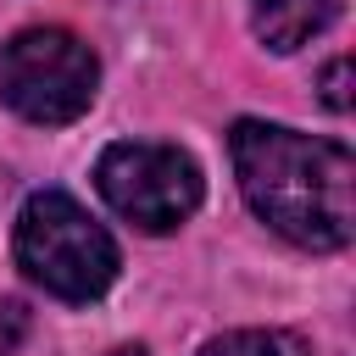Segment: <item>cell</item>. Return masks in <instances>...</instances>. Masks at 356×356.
I'll use <instances>...</instances> for the list:
<instances>
[{
    "instance_id": "6da1fadb",
    "label": "cell",
    "mask_w": 356,
    "mask_h": 356,
    "mask_svg": "<svg viewBox=\"0 0 356 356\" xmlns=\"http://www.w3.org/2000/svg\"><path fill=\"white\" fill-rule=\"evenodd\" d=\"M245 206L300 250H345L356 234V156L278 122L239 117L228 134Z\"/></svg>"
},
{
    "instance_id": "7a4b0ae2",
    "label": "cell",
    "mask_w": 356,
    "mask_h": 356,
    "mask_svg": "<svg viewBox=\"0 0 356 356\" xmlns=\"http://www.w3.org/2000/svg\"><path fill=\"white\" fill-rule=\"evenodd\" d=\"M17 267L56 300H95L117 278V239L67 195L39 189L17 211Z\"/></svg>"
},
{
    "instance_id": "3957f363",
    "label": "cell",
    "mask_w": 356,
    "mask_h": 356,
    "mask_svg": "<svg viewBox=\"0 0 356 356\" xmlns=\"http://www.w3.org/2000/svg\"><path fill=\"white\" fill-rule=\"evenodd\" d=\"M100 89V61L95 50L67 33V28H22L0 50V95L17 117L56 128L89 111Z\"/></svg>"
},
{
    "instance_id": "277c9868",
    "label": "cell",
    "mask_w": 356,
    "mask_h": 356,
    "mask_svg": "<svg viewBox=\"0 0 356 356\" xmlns=\"http://www.w3.org/2000/svg\"><path fill=\"white\" fill-rule=\"evenodd\" d=\"M95 184H100L106 206L145 234H172L178 222L195 217V206L206 195L195 156L178 145H156V139L106 145V156L95 161Z\"/></svg>"
},
{
    "instance_id": "5b68a950",
    "label": "cell",
    "mask_w": 356,
    "mask_h": 356,
    "mask_svg": "<svg viewBox=\"0 0 356 356\" xmlns=\"http://www.w3.org/2000/svg\"><path fill=\"white\" fill-rule=\"evenodd\" d=\"M334 11H339V0H250V28L267 50L289 56L306 39H317L334 22Z\"/></svg>"
},
{
    "instance_id": "8992f818",
    "label": "cell",
    "mask_w": 356,
    "mask_h": 356,
    "mask_svg": "<svg viewBox=\"0 0 356 356\" xmlns=\"http://www.w3.org/2000/svg\"><path fill=\"white\" fill-rule=\"evenodd\" d=\"M200 356H312V345L289 328H234V334L206 339Z\"/></svg>"
},
{
    "instance_id": "52a82bcc",
    "label": "cell",
    "mask_w": 356,
    "mask_h": 356,
    "mask_svg": "<svg viewBox=\"0 0 356 356\" xmlns=\"http://www.w3.org/2000/svg\"><path fill=\"white\" fill-rule=\"evenodd\" d=\"M317 89H323V106H328V111H350V61L334 56V61L323 67V83H317Z\"/></svg>"
},
{
    "instance_id": "ba28073f",
    "label": "cell",
    "mask_w": 356,
    "mask_h": 356,
    "mask_svg": "<svg viewBox=\"0 0 356 356\" xmlns=\"http://www.w3.org/2000/svg\"><path fill=\"white\" fill-rule=\"evenodd\" d=\"M111 356H145V345H117Z\"/></svg>"
}]
</instances>
